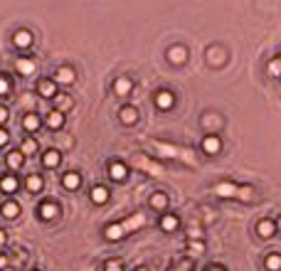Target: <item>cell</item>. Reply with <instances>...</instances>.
<instances>
[{
  "label": "cell",
  "instance_id": "obj_1",
  "mask_svg": "<svg viewBox=\"0 0 281 271\" xmlns=\"http://www.w3.org/2000/svg\"><path fill=\"white\" fill-rule=\"evenodd\" d=\"M60 204L55 203V200H45V203L37 204V209H35V214L42 219V222H52V219H57L60 217Z\"/></svg>",
  "mask_w": 281,
  "mask_h": 271
},
{
  "label": "cell",
  "instance_id": "obj_2",
  "mask_svg": "<svg viewBox=\"0 0 281 271\" xmlns=\"http://www.w3.org/2000/svg\"><path fill=\"white\" fill-rule=\"evenodd\" d=\"M153 104H155V109H160V111H170V109L175 106V94H173L170 89H158V91L153 94Z\"/></svg>",
  "mask_w": 281,
  "mask_h": 271
},
{
  "label": "cell",
  "instance_id": "obj_3",
  "mask_svg": "<svg viewBox=\"0 0 281 271\" xmlns=\"http://www.w3.org/2000/svg\"><path fill=\"white\" fill-rule=\"evenodd\" d=\"M109 178H111L114 183H124V180L129 178V165H126L124 160H111V163H109Z\"/></svg>",
  "mask_w": 281,
  "mask_h": 271
},
{
  "label": "cell",
  "instance_id": "obj_4",
  "mask_svg": "<svg viewBox=\"0 0 281 271\" xmlns=\"http://www.w3.org/2000/svg\"><path fill=\"white\" fill-rule=\"evenodd\" d=\"M57 84H65V86H70V84H74L76 81V71H74V67H70V65H62V67L55 69V76H52Z\"/></svg>",
  "mask_w": 281,
  "mask_h": 271
},
{
  "label": "cell",
  "instance_id": "obj_5",
  "mask_svg": "<svg viewBox=\"0 0 281 271\" xmlns=\"http://www.w3.org/2000/svg\"><path fill=\"white\" fill-rule=\"evenodd\" d=\"M165 57H168V62H170V65L180 67V65H185V62H188V47H183V45H173V47L165 52Z\"/></svg>",
  "mask_w": 281,
  "mask_h": 271
},
{
  "label": "cell",
  "instance_id": "obj_6",
  "mask_svg": "<svg viewBox=\"0 0 281 271\" xmlns=\"http://www.w3.org/2000/svg\"><path fill=\"white\" fill-rule=\"evenodd\" d=\"M111 91H114L116 96H129V94L134 91V79H131V76H116L114 84H111Z\"/></svg>",
  "mask_w": 281,
  "mask_h": 271
},
{
  "label": "cell",
  "instance_id": "obj_7",
  "mask_svg": "<svg viewBox=\"0 0 281 271\" xmlns=\"http://www.w3.org/2000/svg\"><path fill=\"white\" fill-rule=\"evenodd\" d=\"M65 124H67V116H65V111H60V109H52V111L47 114V119H45V126H47L50 131H60V129H65Z\"/></svg>",
  "mask_w": 281,
  "mask_h": 271
},
{
  "label": "cell",
  "instance_id": "obj_8",
  "mask_svg": "<svg viewBox=\"0 0 281 271\" xmlns=\"http://www.w3.org/2000/svg\"><path fill=\"white\" fill-rule=\"evenodd\" d=\"M126 234H129V232L124 229L121 222H111V224L104 227V239H106V242H121Z\"/></svg>",
  "mask_w": 281,
  "mask_h": 271
},
{
  "label": "cell",
  "instance_id": "obj_9",
  "mask_svg": "<svg viewBox=\"0 0 281 271\" xmlns=\"http://www.w3.org/2000/svg\"><path fill=\"white\" fill-rule=\"evenodd\" d=\"M109 198H111V193H109L106 185H94L89 190V200H91V204H96V207H104V204L109 203Z\"/></svg>",
  "mask_w": 281,
  "mask_h": 271
},
{
  "label": "cell",
  "instance_id": "obj_10",
  "mask_svg": "<svg viewBox=\"0 0 281 271\" xmlns=\"http://www.w3.org/2000/svg\"><path fill=\"white\" fill-rule=\"evenodd\" d=\"M25 153L20 150V148H12V150H7V155H5V163H7V168H10V173H15V170H20L22 165H25Z\"/></svg>",
  "mask_w": 281,
  "mask_h": 271
},
{
  "label": "cell",
  "instance_id": "obj_11",
  "mask_svg": "<svg viewBox=\"0 0 281 271\" xmlns=\"http://www.w3.org/2000/svg\"><path fill=\"white\" fill-rule=\"evenodd\" d=\"M17 190H20V180H17L15 173H7V175L0 178V193L2 195H15Z\"/></svg>",
  "mask_w": 281,
  "mask_h": 271
},
{
  "label": "cell",
  "instance_id": "obj_12",
  "mask_svg": "<svg viewBox=\"0 0 281 271\" xmlns=\"http://www.w3.org/2000/svg\"><path fill=\"white\" fill-rule=\"evenodd\" d=\"M139 109L136 106H131V104H126V106H121L119 109V121L124 124V126H134V124H139Z\"/></svg>",
  "mask_w": 281,
  "mask_h": 271
},
{
  "label": "cell",
  "instance_id": "obj_13",
  "mask_svg": "<svg viewBox=\"0 0 281 271\" xmlns=\"http://www.w3.org/2000/svg\"><path fill=\"white\" fill-rule=\"evenodd\" d=\"M22 129H25L27 134H37V131L42 129V119H40V114H37V111H27V114L22 116Z\"/></svg>",
  "mask_w": 281,
  "mask_h": 271
},
{
  "label": "cell",
  "instance_id": "obj_14",
  "mask_svg": "<svg viewBox=\"0 0 281 271\" xmlns=\"http://www.w3.org/2000/svg\"><path fill=\"white\" fill-rule=\"evenodd\" d=\"M200 145H203V150H205L208 155H217V153L222 150V138H219L217 134H208L205 138H203Z\"/></svg>",
  "mask_w": 281,
  "mask_h": 271
},
{
  "label": "cell",
  "instance_id": "obj_15",
  "mask_svg": "<svg viewBox=\"0 0 281 271\" xmlns=\"http://www.w3.org/2000/svg\"><path fill=\"white\" fill-rule=\"evenodd\" d=\"M168 195L163 193V190H155V193H150V198H148V207L150 209H155V212H165L168 209Z\"/></svg>",
  "mask_w": 281,
  "mask_h": 271
},
{
  "label": "cell",
  "instance_id": "obj_16",
  "mask_svg": "<svg viewBox=\"0 0 281 271\" xmlns=\"http://www.w3.org/2000/svg\"><path fill=\"white\" fill-rule=\"evenodd\" d=\"M62 188L70 190V193L79 190V188H81V173H79V170H67V173L62 175Z\"/></svg>",
  "mask_w": 281,
  "mask_h": 271
},
{
  "label": "cell",
  "instance_id": "obj_17",
  "mask_svg": "<svg viewBox=\"0 0 281 271\" xmlns=\"http://www.w3.org/2000/svg\"><path fill=\"white\" fill-rule=\"evenodd\" d=\"M32 42H35V37H32L30 30H15V32H12V45H15L17 50H27Z\"/></svg>",
  "mask_w": 281,
  "mask_h": 271
},
{
  "label": "cell",
  "instance_id": "obj_18",
  "mask_svg": "<svg viewBox=\"0 0 281 271\" xmlns=\"http://www.w3.org/2000/svg\"><path fill=\"white\" fill-rule=\"evenodd\" d=\"M37 94L42 99H55L57 96V81L55 79H40L37 81Z\"/></svg>",
  "mask_w": 281,
  "mask_h": 271
},
{
  "label": "cell",
  "instance_id": "obj_19",
  "mask_svg": "<svg viewBox=\"0 0 281 271\" xmlns=\"http://www.w3.org/2000/svg\"><path fill=\"white\" fill-rule=\"evenodd\" d=\"M20 212H22V207H20L17 200H5V203L0 204V214H2L5 219H17Z\"/></svg>",
  "mask_w": 281,
  "mask_h": 271
},
{
  "label": "cell",
  "instance_id": "obj_20",
  "mask_svg": "<svg viewBox=\"0 0 281 271\" xmlns=\"http://www.w3.org/2000/svg\"><path fill=\"white\" fill-rule=\"evenodd\" d=\"M25 188H27V193L37 195V193H42V190H45V178H42L40 173H30V175H27V180H25Z\"/></svg>",
  "mask_w": 281,
  "mask_h": 271
},
{
  "label": "cell",
  "instance_id": "obj_21",
  "mask_svg": "<svg viewBox=\"0 0 281 271\" xmlns=\"http://www.w3.org/2000/svg\"><path fill=\"white\" fill-rule=\"evenodd\" d=\"M62 163V153L57 150V148H47L45 153H42V165L45 168H57Z\"/></svg>",
  "mask_w": 281,
  "mask_h": 271
},
{
  "label": "cell",
  "instance_id": "obj_22",
  "mask_svg": "<svg viewBox=\"0 0 281 271\" xmlns=\"http://www.w3.org/2000/svg\"><path fill=\"white\" fill-rule=\"evenodd\" d=\"M178 227H180V217H178V214L165 212V214L160 217V229H163V232H175Z\"/></svg>",
  "mask_w": 281,
  "mask_h": 271
},
{
  "label": "cell",
  "instance_id": "obj_23",
  "mask_svg": "<svg viewBox=\"0 0 281 271\" xmlns=\"http://www.w3.org/2000/svg\"><path fill=\"white\" fill-rule=\"evenodd\" d=\"M257 234L264 237V239L274 237V234H277V224H274V219H262V222L257 224Z\"/></svg>",
  "mask_w": 281,
  "mask_h": 271
},
{
  "label": "cell",
  "instance_id": "obj_24",
  "mask_svg": "<svg viewBox=\"0 0 281 271\" xmlns=\"http://www.w3.org/2000/svg\"><path fill=\"white\" fill-rule=\"evenodd\" d=\"M15 69H17L22 76H30V74L35 71V62L27 60V57H17V60H15Z\"/></svg>",
  "mask_w": 281,
  "mask_h": 271
},
{
  "label": "cell",
  "instance_id": "obj_25",
  "mask_svg": "<svg viewBox=\"0 0 281 271\" xmlns=\"http://www.w3.org/2000/svg\"><path fill=\"white\" fill-rule=\"evenodd\" d=\"M237 185H232V183H219V185H214V193L219 195V198H237Z\"/></svg>",
  "mask_w": 281,
  "mask_h": 271
},
{
  "label": "cell",
  "instance_id": "obj_26",
  "mask_svg": "<svg viewBox=\"0 0 281 271\" xmlns=\"http://www.w3.org/2000/svg\"><path fill=\"white\" fill-rule=\"evenodd\" d=\"M20 150L25 153V155H35L37 150H40V143H37V138H32V136H27L22 143H20Z\"/></svg>",
  "mask_w": 281,
  "mask_h": 271
},
{
  "label": "cell",
  "instance_id": "obj_27",
  "mask_svg": "<svg viewBox=\"0 0 281 271\" xmlns=\"http://www.w3.org/2000/svg\"><path fill=\"white\" fill-rule=\"evenodd\" d=\"M52 101H55V109H60V111H65V114L71 109V96L70 94H60V91H57V96H55Z\"/></svg>",
  "mask_w": 281,
  "mask_h": 271
},
{
  "label": "cell",
  "instance_id": "obj_28",
  "mask_svg": "<svg viewBox=\"0 0 281 271\" xmlns=\"http://www.w3.org/2000/svg\"><path fill=\"white\" fill-rule=\"evenodd\" d=\"M121 224H124V229L131 234L134 229H139V227L145 224V217H143V214H134V217H129V219H126V222H121Z\"/></svg>",
  "mask_w": 281,
  "mask_h": 271
},
{
  "label": "cell",
  "instance_id": "obj_29",
  "mask_svg": "<svg viewBox=\"0 0 281 271\" xmlns=\"http://www.w3.org/2000/svg\"><path fill=\"white\" fill-rule=\"evenodd\" d=\"M264 267L269 271H281V254H277V252L269 254V257L264 259Z\"/></svg>",
  "mask_w": 281,
  "mask_h": 271
},
{
  "label": "cell",
  "instance_id": "obj_30",
  "mask_svg": "<svg viewBox=\"0 0 281 271\" xmlns=\"http://www.w3.org/2000/svg\"><path fill=\"white\" fill-rule=\"evenodd\" d=\"M7 94H10V76L0 74V99H5Z\"/></svg>",
  "mask_w": 281,
  "mask_h": 271
},
{
  "label": "cell",
  "instance_id": "obj_31",
  "mask_svg": "<svg viewBox=\"0 0 281 271\" xmlns=\"http://www.w3.org/2000/svg\"><path fill=\"white\" fill-rule=\"evenodd\" d=\"M104 271H124V264H121L119 259H109V262L104 264Z\"/></svg>",
  "mask_w": 281,
  "mask_h": 271
},
{
  "label": "cell",
  "instance_id": "obj_32",
  "mask_svg": "<svg viewBox=\"0 0 281 271\" xmlns=\"http://www.w3.org/2000/svg\"><path fill=\"white\" fill-rule=\"evenodd\" d=\"M7 119H10V111H7V106H2V104H0V126H5V124H7Z\"/></svg>",
  "mask_w": 281,
  "mask_h": 271
},
{
  "label": "cell",
  "instance_id": "obj_33",
  "mask_svg": "<svg viewBox=\"0 0 281 271\" xmlns=\"http://www.w3.org/2000/svg\"><path fill=\"white\" fill-rule=\"evenodd\" d=\"M269 71H272V74H281V57L272 60V65H269Z\"/></svg>",
  "mask_w": 281,
  "mask_h": 271
},
{
  "label": "cell",
  "instance_id": "obj_34",
  "mask_svg": "<svg viewBox=\"0 0 281 271\" xmlns=\"http://www.w3.org/2000/svg\"><path fill=\"white\" fill-rule=\"evenodd\" d=\"M7 140H10V134L0 126V148H2V145H7Z\"/></svg>",
  "mask_w": 281,
  "mask_h": 271
},
{
  "label": "cell",
  "instance_id": "obj_35",
  "mask_svg": "<svg viewBox=\"0 0 281 271\" xmlns=\"http://www.w3.org/2000/svg\"><path fill=\"white\" fill-rule=\"evenodd\" d=\"M7 264H10V259H7V254H5V252H0V271L5 269Z\"/></svg>",
  "mask_w": 281,
  "mask_h": 271
},
{
  "label": "cell",
  "instance_id": "obj_36",
  "mask_svg": "<svg viewBox=\"0 0 281 271\" xmlns=\"http://www.w3.org/2000/svg\"><path fill=\"white\" fill-rule=\"evenodd\" d=\"M5 244H7V232H5V229H0V249H2Z\"/></svg>",
  "mask_w": 281,
  "mask_h": 271
},
{
  "label": "cell",
  "instance_id": "obj_37",
  "mask_svg": "<svg viewBox=\"0 0 281 271\" xmlns=\"http://www.w3.org/2000/svg\"><path fill=\"white\" fill-rule=\"evenodd\" d=\"M190 252H203V244H200V242H198V244L193 242V244H190Z\"/></svg>",
  "mask_w": 281,
  "mask_h": 271
},
{
  "label": "cell",
  "instance_id": "obj_38",
  "mask_svg": "<svg viewBox=\"0 0 281 271\" xmlns=\"http://www.w3.org/2000/svg\"><path fill=\"white\" fill-rule=\"evenodd\" d=\"M205 271H224V269H222V267H208Z\"/></svg>",
  "mask_w": 281,
  "mask_h": 271
},
{
  "label": "cell",
  "instance_id": "obj_39",
  "mask_svg": "<svg viewBox=\"0 0 281 271\" xmlns=\"http://www.w3.org/2000/svg\"><path fill=\"white\" fill-rule=\"evenodd\" d=\"M136 271H145V269H143V267H140V269H136Z\"/></svg>",
  "mask_w": 281,
  "mask_h": 271
},
{
  "label": "cell",
  "instance_id": "obj_40",
  "mask_svg": "<svg viewBox=\"0 0 281 271\" xmlns=\"http://www.w3.org/2000/svg\"><path fill=\"white\" fill-rule=\"evenodd\" d=\"M30 271H42V269H30Z\"/></svg>",
  "mask_w": 281,
  "mask_h": 271
}]
</instances>
